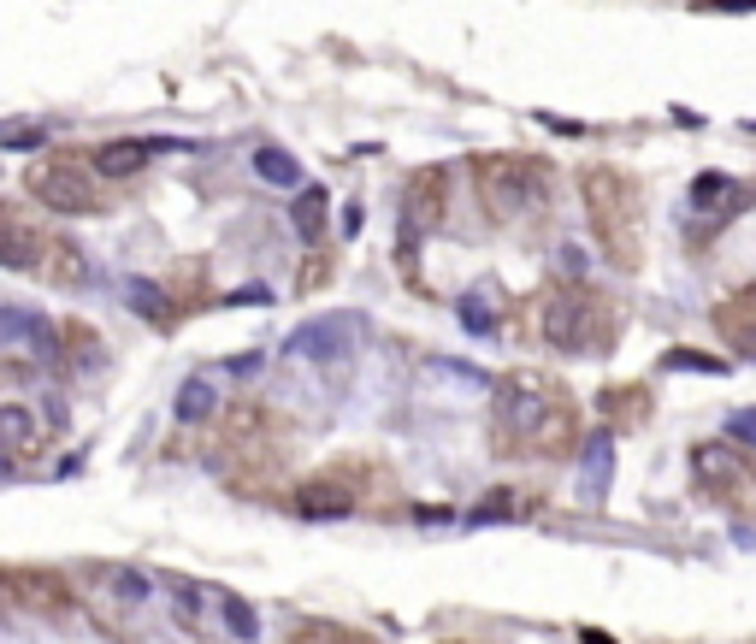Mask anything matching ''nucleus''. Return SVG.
<instances>
[{
  "instance_id": "nucleus-11",
  "label": "nucleus",
  "mask_w": 756,
  "mask_h": 644,
  "mask_svg": "<svg viewBox=\"0 0 756 644\" xmlns=\"http://www.w3.org/2000/svg\"><path fill=\"white\" fill-rule=\"evenodd\" d=\"M745 201H751V184H739V178H727V172H697L692 178V213L709 219V237H715L727 219H739Z\"/></svg>"
},
{
  "instance_id": "nucleus-17",
  "label": "nucleus",
  "mask_w": 756,
  "mask_h": 644,
  "mask_svg": "<svg viewBox=\"0 0 756 644\" xmlns=\"http://www.w3.org/2000/svg\"><path fill=\"white\" fill-rule=\"evenodd\" d=\"M148 154H154V142H107V148H95V172L101 178H130V172L148 166Z\"/></svg>"
},
{
  "instance_id": "nucleus-16",
  "label": "nucleus",
  "mask_w": 756,
  "mask_h": 644,
  "mask_svg": "<svg viewBox=\"0 0 756 644\" xmlns=\"http://www.w3.org/2000/svg\"><path fill=\"white\" fill-rule=\"evenodd\" d=\"M325 207H331V195L319 190V184H302V190H296V201H290V225H296L302 243H319V231H325Z\"/></svg>"
},
{
  "instance_id": "nucleus-14",
  "label": "nucleus",
  "mask_w": 756,
  "mask_h": 644,
  "mask_svg": "<svg viewBox=\"0 0 756 644\" xmlns=\"http://www.w3.org/2000/svg\"><path fill=\"white\" fill-rule=\"evenodd\" d=\"M597 408L615 420V432H632L650 420V390L644 385H603L597 390Z\"/></svg>"
},
{
  "instance_id": "nucleus-28",
  "label": "nucleus",
  "mask_w": 756,
  "mask_h": 644,
  "mask_svg": "<svg viewBox=\"0 0 756 644\" xmlns=\"http://www.w3.org/2000/svg\"><path fill=\"white\" fill-rule=\"evenodd\" d=\"M225 302H237V308H266V302H272V290H266V284H243V290H231Z\"/></svg>"
},
{
  "instance_id": "nucleus-23",
  "label": "nucleus",
  "mask_w": 756,
  "mask_h": 644,
  "mask_svg": "<svg viewBox=\"0 0 756 644\" xmlns=\"http://www.w3.org/2000/svg\"><path fill=\"white\" fill-rule=\"evenodd\" d=\"M290 644H378V639H367V633H355V627H331V621H308L302 633Z\"/></svg>"
},
{
  "instance_id": "nucleus-27",
  "label": "nucleus",
  "mask_w": 756,
  "mask_h": 644,
  "mask_svg": "<svg viewBox=\"0 0 756 644\" xmlns=\"http://www.w3.org/2000/svg\"><path fill=\"white\" fill-rule=\"evenodd\" d=\"M113 591H119L125 603H142V597H148V580H142L136 568H119V574H113Z\"/></svg>"
},
{
  "instance_id": "nucleus-34",
  "label": "nucleus",
  "mask_w": 756,
  "mask_h": 644,
  "mask_svg": "<svg viewBox=\"0 0 756 644\" xmlns=\"http://www.w3.org/2000/svg\"><path fill=\"white\" fill-rule=\"evenodd\" d=\"M449 644H467V639H449Z\"/></svg>"
},
{
  "instance_id": "nucleus-3",
  "label": "nucleus",
  "mask_w": 756,
  "mask_h": 644,
  "mask_svg": "<svg viewBox=\"0 0 756 644\" xmlns=\"http://www.w3.org/2000/svg\"><path fill=\"white\" fill-rule=\"evenodd\" d=\"M579 201L591 219V237L615 272L644 266V190L621 166H585L579 172Z\"/></svg>"
},
{
  "instance_id": "nucleus-26",
  "label": "nucleus",
  "mask_w": 756,
  "mask_h": 644,
  "mask_svg": "<svg viewBox=\"0 0 756 644\" xmlns=\"http://www.w3.org/2000/svg\"><path fill=\"white\" fill-rule=\"evenodd\" d=\"M662 367H668V373H721L727 361H721V355H697V349H674Z\"/></svg>"
},
{
  "instance_id": "nucleus-22",
  "label": "nucleus",
  "mask_w": 756,
  "mask_h": 644,
  "mask_svg": "<svg viewBox=\"0 0 756 644\" xmlns=\"http://www.w3.org/2000/svg\"><path fill=\"white\" fill-rule=\"evenodd\" d=\"M213 402H219V396H213V385H207V379H184L172 408H178V420H184V426H201V420L213 414Z\"/></svg>"
},
{
  "instance_id": "nucleus-32",
  "label": "nucleus",
  "mask_w": 756,
  "mask_h": 644,
  "mask_svg": "<svg viewBox=\"0 0 756 644\" xmlns=\"http://www.w3.org/2000/svg\"><path fill=\"white\" fill-rule=\"evenodd\" d=\"M355 231H361V207L349 201V207H343V237H355Z\"/></svg>"
},
{
  "instance_id": "nucleus-25",
  "label": "nucleus",
  "mask_w": 756,
  "mask_h": 644,
  "mask_svg": "<svg viewBox=\"0 0 756 644\" xmlns=\"http://www.w3.org/2000/svg\"><path fill=\"white\" fill-rule=\"evenodd\" d=\"M219 609H225V627H231L237 639H254V633H260V621H254V609L243 603V597H231V591H225V597H219Z\"/></svg>"
},
{
  "instance_id": "nucleus-31",
  "label": "nucleus",
  "mask_w": 756,
  "mask_h": 644,
  "mask_svg": "<svg viewBox=\"0 0 756 644\" xmlns=\"http://www.w3.org/2000/svg\"><path fill=\"white\" fill-rule=\"evenodd\" d=\"M727 432H733V438H745V444H756V414H733V420H727Z\"/></svg>"
},
{
  "instance_id": "nucleus-4",
  "label": "nucleus",
  "mask_w": 756,
  "mask_h": 644,
  "mask_svg": "<svg viewBox=\"0 0 756 644\" xmlns=\"http://www.w3.org/2000/svg\"><path fill=\"white\" fill-rule=\"evenodd\" d=\"M473 190L491 225H538L550 213V166L532 154H473Z\"/></svg>"
},
{
  "instance_id": "nucleus-12",
  "label": "nucleus",
  "mask_w": 756,
  "mask_h": 644,
  "mask_svg": "<svg viewBox=\"0 0 756 644\" xmlns=\"http://www.w3.org/2000/svg\"><path fill=\"white\" fill-rule=\"evenodd\" d=\"M715 331H721V343L739 361H756V290H739V296L715 302Z\"/></svg>"
},
{
  "instance_id": "nucleus-30",
  "label": "nucleus",
  "mask_w": 756,
  "mask_h": 644,
  "mask_svg": "<svg viewBox=\"0 0 756 644\" xmlns=\"http://www.w3.org/2000/svg\"><path fill=\"white\" fill-rule=\"evenodd\" d=\"M697 12H756V0H697Z\"/></svg>"
},
{
  "instance_id": "nucleus-2",
  "label": "nucleus",
  "mask_w": 756,
  "mask_h": 644,
  "mask_svg": "<svg viewBox=\"0 0 756 644\" xmlns=\"http://www.w3.org/2000/svg\"><path fill=\"white\" fill-rule=\"evenodd\" d=\"M532 325H538V337H544L556 355H609L615 337H621V325H627V308H621V296H609L603 284L567 278V284L538 290Z\"/></svg>"
},
{
  "instance_id": "nucleus-33",
  "label": "nucleus",
  "mask_w": 756,
  "mask_h": 644,
  "mask_svg": "<svg viewBox=\"0 0 756 644\" xmlns=\"http://www.w3.org/2000/svg\"><path fill=\"white\" fill-rule=\"evenodd\" d=\"M6 473H12V467H6V461H0V479H6Z\"/></svg>"
},
{
  "instance_id": "nucleus-1",
  "label": "nucleus",
  "mask_w": 756,
  "mask_h": 644,
  "mask_svg": "<svg viewBox=\"0 0 756 644\" xmlns=\"http://www.w3.org/2000/svg\"><path fill=\"white\" fill-rule=\"evenodd\" d=\"M579 402L556 373L514 367L491 390V450L503 461H562L579 450Z\"/></svg>"
},
{
  "instance_id": "nucleus-5",
  "label": "nucleus",
  "mask_w": 756,
  "mask_h": 644,
  "mask_svg": "<svg viewBox=\"0 0 756 644\" xmlns=\"http://www.w3.org/2000/svg\"><path fill=\"white\" fill-rule=\"evenodd\" d=\"M384 497H390V473L367 455H343V461L319 467L314 479H302L290 491V509L308 520H331V515H367Z\"/></svg>"
},
{
  "instance_id": "nucleus-19",
  "label": "nucleus",
  "mask_w": 756,
  "mask_h": 644,
  "mask_svg": "<svg viewBox=\"0 0 756 644\" xmlns=\"http://www.w3.org/2000/svg\"><path fill=\"white\" fill-rule=\"evenodd\" d=\"M461 325H467V331H479V337H491V331H497V284H479V290H467V296H461Z\"/></svg>"
},
{
  "instance_id": "nucleus-13",
  "label": "nucleus",
  "mask_w": 756,
  "mask_h": 644,
  "mask_svg": "<svg viewBox=\"0 0 756 644\" xmlns=\"http://www.w3.org/2000/svg\"><path fill=\"white\" fill-rule=\"evenodd\" d=\"M42 237L18 219V213H0V266H12V272H42Z\"/></svg>"
},
{
  "instance_id": "nucleus-18",
  "label": "nucleus",
  "mask_w": 756,
  "mask_h": 644,
  "mask_svg": "<svg viewBox=\"0 0 756 644\" xmlns=\"http://www.w3.org/2000/svg\"><path fill=\"white\" fill-rule=\"evenodd\" d=\"M36 343L42 355H54V331L48 320H36V314H24V308H0V343Z\"/></svg>"
},
{
  "instance_id": "nucleus-24",
  "label": "nucleus",
  "mask_w": 756,
  "mask_h": 644,
  "mask_svg": "<svg viewBox=\"0 0 756 644\" xmlns=\"http://www.w3.org/2000/svg\"><path fill=\"white\" fill-rule=\"evenodd\" d=\"M125 296H130V308H136V314H148V320H166L160 284H148V278H130V284H125Z\"/></svg>"
},
{
  "instance_id": "nucleus-9",
  "label": "nucleus",
  "mask_w": 756,
  "mask_h": 644,
  "mask_svg": "<svg viewBox=\"0 0 756 644\" xmlns=\"http://www.w3.org/2000/svg\"><path fill=\"white\" fill-rule=\"evenodd\" d=\"M30 195L36 201H48V207H60V213H89V207H101V195L95 184L71 166V160H48V166H30Z\"/></svg>"
},
{
  "instance_id": "nucleus-7",
  "label": "nucleus",
  "mask_w": 756,
  "mask_h": 644,
  "mask_svg": "<svg viewBox=\"0 0 756 644\" xmlns=\"http://www.w3.org/2000/svg\"><path fill=\"white\" fill-rule=\"evenodd\" d=\"M284 438H278V420L260 414V408H237L231 426H225V455H237V473H272L284 461Z\"/></svg>"
},
{
  "instance_id": "nucleus-8",
  "label": "nucleus",
  "mask_w": 756,
  "mask_h": 644,
  "mask_svg": "<svg viewBox=\"0 0 756 644\" xmlns=\"http://www.w3.org/2000/svg\"><path fill=\"white\" fill-rule=\"evenodd\" d=\"M443 213H449V172L443 166H420L402 184V260L414 255L420 231H438Z\"/></svg>"
},
{
  "instance_id": "nucleus-20",
  "label": "nucleus",
  "mask_w": 756,
  "mask_h": 644,
  "mask_svg": "<svg viewBox=\"0 0 756 644\" xmlns=\"http://www.w3.org/2000/svg\"><path fill=\"white\" fill-rule=\"evenodd\" d=\"M36 444V414L24 402H0V450H30Z\"/></svg>"
},
{
  "instance_id": "nucleus-10",
  "label": "nucleus",
  "mask_w": 756,
  "mask_h": 644,
  "mask_svg": "<svg viewBox=\"0 0 756 644\" xmlns=\"http://www.w3.org/2000/svg\"><path fill=\"white\" fill-rule=\"evenodd\" d=\"M361 331H367V325L355 320V314H325V320L296 325V337H290L284 349H290V355H308V361H343V355H355Z\"/></svg>"
},
{
  "instance_id": "nucleus-15",
  "label": "nucleus",
  "mask_w": 756,
  "mask_h": 644,
  "mask_svg": "<svg viewBox=\"0 0 756 644\" xmlns=\"http://www.w3.org/2000/svg\"><path fill=\"white\" fill-rule=\"evenodd\" d=\"M579 461H585V497L603 503V491H609V479H615V432H591V438L579 444Z\"/></svg>"
},
{
  "instance_id": "nucleus-6",
  "label": "nucleus",
  "mask_w": 756,
  "mask_h": 644,
  "mask_svg": "<svg viewBox=\"0 0 756 644\" xmlns=\"http://www.w3.org/2000/svg\"><path fill=\"white\" fill-rule=\"evenodd\" d=\"M692 485L703 503L727 509L733 520H756V461L721 438L697 444L692 450Z\"/></svg>"
},
{
  "instance_id": "nucleus-29",
  "label": "nucleus",
  "mask_w": 756,
  "mask_h": 644,
  "mask_svg": "<svg viewBox=\"0 0 756 644\" xmlns=\"http://www.w3.org/2000/svg\"><path fill=\"white\" fill-rule=\"evenodd\" d=\"M42 142H48L42 130H6V148H12V154H36Z\"/></svg>"
},
{
  "instance_id": "nucleus-21",
  "label": "nucleus",
  "mask_w": 756,
  "mask_h": 644,
  "mask_svg": "<svg viewBox=\"0 0 756 644\" xmlns=\"http://www.w3.org/2000/svg\"><path fill=\"white\" fill-rule=\"evenodd\" d=\"M254 172H260L266 184H278V190H296V184H302V166H296V154H284V148H254Z\"/></svg>"
}]
</instances>
